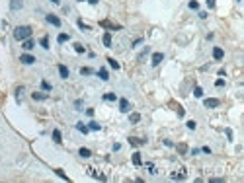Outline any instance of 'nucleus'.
Instances as JSON below:
<instances>
[{
	"instance_id": "f257e3e1",
	"label": "nucleus",
	"mask_w": 244,
	"mask_h": 183,
	"mask_svg": "<svg viewBox=\"0 0 244 183\" xmlns=\"http://www.w3.org/2000/svg\"><path fill=\"white\" fill-rule=\"evenodd\" d=\"M14 37L18 41H25V39L31 37V27L29 25H20V27L14 29Z\"/></svg>"
},
{
	"instance_id": "f03ea898",
	"label": "nucleus",
	"mask_w": 244,
	"mask_h": 183,
	"mask_svg": "<svg viewBox=\"0 0 244 183\" xmlns=\"http://www.w3.org/2000/svg\"><path fill=\"white\" fill-rule=\"evenodd\" d=\"M203 105H205L207 109H211V107H219V99H215V98L205 99V101H203Z\"/></svg>"
},
{
	"instance_id": "7ed1b4c3",
	"label": "nucleus",
	"mask_w": 244,
	"mask_h": 183,
	"mask_svg": "<svg viewBox=\"0 0 244 183\" xmlns=\"http://www.w3.org/2000/svg\"><path fill=\"white\" fill-rule=\"evenodd\" d=\"M162 61H164V55H162V53H154V55H152V66H158Z\"/></svg>"
},
{
	"instance_id": "20e7f679",
	"label": "nucleus",
	"mask_w": 244,
	"mask_h": 183,
	"mask_svg": "<svg viewBox=\"0 0 244 183\" xmlns=\"http://www.w3.org/2000/svg\"><path fill=\"white\" fill-rule=\"evenodd\" d=\"M100 25H102V27H106V29H119V27H121V25H115V24H111V22H108V20H102V22H100Z\"/></svg>"
},
{
	"instance_id": "39448f33",
	"label": "nucleus",
	"mask_w": 244,
	"mask_h": 183,
	"mask_svg": "<svg viewBox=\"0 0 244 183\" xmlns=\"http://www.w3.org/2000/svg\"><path fill=\"white\" fill-rule=\"evenodd\" d=\"M20 62H24V64H33L35 59H33L31 55H22V56H20Z\"/></svg>"
},
{
	"instance_id": "423d86ee",
	"label": "nucleus",
	"mask_w": 244,
	"mask_h": 183,
	"mask_svg": "<svg viewBox=\"0 0 244 183\" xmlns=\"http://www.w3.org/2000/svg\"><path fill=\"white\" fill-rule=\"evenodd\" d=\"M47 22H49L51 25H55V27H59V25H61V20L57 18V16H53V14H49V16H47Z\"/></svg>"
},
{
	"instance_id": "0eeeda50",
	"label": "nucleus",
	"mask_w": 244,
	"mask_h": 183,
	"mask_svg": "<svg viewBox=\"0 0 244 183\" xmlns=\"http://www.w3.org/2000/svg\"><path fill=\"white\" fill-rule=\"evenodd\" d=\"M119 107H121V111H123V113H127L131 105H129V101H127L125 98H121V99H119Z\"/></svg>"
},
{
	"instance_id": "6e6552de",
	"label": "nucleus",
	"mask_w": 244,
	"mask_h": 183,
	"mask_svg": "<svg viewBox=\"0 0 244 183\" xmlns=\"http://www.w3.org/2000/svg\"><path fill=\"white\" fill-rule=\"evenodd\" d=\"M59 74H61V78H68V68L65 64H59Z\"/></svg>"
},
{
	"instance_id": "1a4fd4ad",
	"label": "nucleus",
	"mask_w": 244,
	"mask_h": 183,
	"mask_svg": "<svg viewBox=\"0 0 244 183\" xmlns=\"http://www.w3.org/2000/svg\"><path fill=\"white\" fill-rule=\"evenodd\" d=\"M172 179H186V169H180V171H174Z\"/></svg>"
},
{
	"instance_id": "9d476101",
	"label": "nucleus",
	"mask_w": 244,
	"mask_h": 183,
	"mask_svg": "<svg viewBox=\"0 0 244 183\" xmlns=\"http://www.w3.org/2000/svg\"><path fill=\"white\" fill-rule=\"evenodd\" d=\"M22 6H24L22 0H12V2H10V8H12V10H20Z\"/></svg>"
},
{
	"instance_id": "9b49d317",
	"label": "nucleus",
	"mask_w": 244,
	"mask_h": 183,
	"mask_svg": "<svg viewBox=\"0 0 244 183\" xmlns=\"http://www.w3.org/2000/svg\"><path fill=\"white\" fill-rule=\"evenodd\" d=\"M223 55H225V53H223V49H219V47L213 49V56H215L217 61H221V59H223Z\"/></svg>"
},
{
	"instance_id": "f8f14e48",
	"label": "nucleus",
	"mask_w": 244,
	"mask_h": 183,
	"mask_svg": "<svg viewBox=\"0 0 244 183\" xmlns=\"http://www.w3.org/2000/svg\"><path fill=\"white\" fill-rule=\"evenodd\" d=\"M102 41H103V45H106V47H109V45H111V35L106 31V33H103V37H102Z\"/></svg>"
},
{
	"instance_id": "ddd939ff",
	"label": "nucleus",
	"mask_w": 244,
	"mask_h": 183,
	"mask_svg": "<svg viewBox=\"0 0 244 183\" xmlns=\"http://www.w3.org/2000/svg\"><path fill=\"white\" fill-rule=\"evenodd\" d=\"M129 144H133V146H141V144H145V140H141V138H135V136H131V138H129Z\"/></svg>"
},
{
	"instance_id": "4468645a",
	"label": "nucleus",
	"mask_w": 244,
	"mask_h": 183,
	"mask_svg": "<svg viewBox=\"0 0 244 183\" xmlns=\"http://www.w3.org/2000/svg\"><path fill=\"white\" fill-rule=\"evenodd\" d=\"M98 76H100L102 80H109V74H108V70H106V68H100V70H98Z\"/></svg>"
},
{
	"instance_id": "2eb2a0df",
	"label": "nucleus",
	"mask_w": 244,
	"mask_h": 183,
	"mask_svg": "<svg viewBox=\"0 0 244 183\" xmlns=\"http://www.w3.org/2000/svg\"><path fill=\"white\" fill-rule=\"evenodd\" d=\"M53 140H55L57 142V144H61V131H57V129H55V131H53Z\"/></svg>"
},
{
	"instance_id": "dca6fc26",
	"label": "nucleus",
	"mask_w": 244,
	"mask_h": 183,
	"mask_svg": "<svg viewBox=\"0 0 244 183\" xmlns=\"http://www.w3.org/2000/svg\"><path fill=\"white\" fill-rule=\"evenodd\" d=\"M133 164H135V166H141V164H143L141 154H139V152H135V154H133Z\"/></svg>"
},
{
	"instance_id": "f3484780",
	"label": "nucleus",
	"mask_w": 244,
	"mask_h": 183,
	"mask_svg": "<svg viewBox=\"0 0 244 183\" xmlns=\"http://www.w3.org/2000/svg\"><path fill=\"white\" fill-rule=\"evenodd\" d=\"M129 121L131 123H139L141 121V115H139V113H131V115H129Z\"/></svg>"
},
{
	"instance_id": "a211bd4d",
	"label": "nucleus",
	"mask_w": 244,
	"mask_h": 183,
	"mask_svg": "<svg viewBox=\"0 0 244 183\" xmlns=\"http://www.w3.org/2000/svg\"><path fill=\"white\" fill-rule=\"evenodd\" d=\"M76 129H78V131H80V132H84V135H86V132H88V131H90V129H88V127H86L84 123H76Z\"/></svg>"
},
{
	"instance_id": "6ab92c4d",
	"label": "nucleus",
	"mask_w": 244,
	"mask_h": 183,
	"mask_svg": "<svg viewBox=\"0 0 244 183\" xmlns=\"http://www.w3.org/2000/svg\"><path fill=\"white\" fill-rule=\"evenodd\" d=\"M78 154L82 156V158H90V154H92V152H90L88 148H80V150H78Z\"/></svg>"
},
{
	"instance_id": "aec40b11",
	"label": "nucleus",
	"mask_w": 244,
	"mask_h": 183,
	"mask_svg": "<svg viewBox=\"0 0 244 183\" xmlns=\"http://www.w3.org/2000/svg\"><path fill=\"white\" fill-rule=\"evenodd\" d=\"M24 49H25V51H31V49H33V41H31V39H25V41H24Z\"/></svg>"
},
{
	"instance_id": "412c9836",
	"label": "nucleus",
	"mask_w": 244,
	"mask_h": 183,
	"mask_svg": "<svg viewBox=\"0 0 244 183\" xmlns=\"http://www.w3.org/2000/svg\"><path fill=\"white\" fill-rule=\"evenodd\" d=\"M88 125H90V127H88L90 131H100V129H102V127H100V125H98V123H96V121H90Z\"/></svg>"
},
{
	"instance_id": "4be33fe9",
	"label": "nucleus",
	"mask_w": 244,
	"mask_h": 183,
	"mask_svg": "<svg viewBox=\"0 0 244 183\" xmlns=\"http://www.w3.org/2000/svg\"><path fill=\"white\" fill-rule=\"evenodd\" d=\"M103 99H106V101H115L117 95H115V94H103Z\"/></svg>"
},
{
	"instance_id": "5701e85b",
	"label": "nucleus",
	"mask_w": 244,
	"mask_h": 183,
	"mask_svg": "<svg viewBox=\"0 0 244 183\" xmlns=\"http://www.w3.org/2000/svg\"><path fill=\"white\" fill-rule=\"evenodd\" d=\"M31 95H33V99H47V94H41V92H35Z\"/></svg>"
},
{
	"instance_id": "b1692460",
	"label": "nucleus",
	"mask_w": 244,
	"mask_h": 183,
	"mask_svg": "<svg viewBox=\"0 0 244 183\" xmlns=\"http://www.w3.org/2000/svg\"><path fill=\"white\" fill-rule=\"evenodd\" d=\"M108 62H109V66H111V68H115V70L119 68V62L115 61V59H108Z\"/></svg>"
},
{
	"instance_id": "393cba45",
	"label": "nucleus",
	"mask_w": 244,
	"mask_h": 183,
	"mask_svg": "<svg viewBox=\"0 0 244 183\" xmlns=\"http://www.w3.org/2000/svg\"><path fill=\"white\" fill-rule=\"evenodd\" d=\"M80 74H82V76L92 74V68H86V66H82V68H80Z\"/></svg>"
},
{
	"instance_id": "a878e982",
	"label": "nucleus",
	"mask_w": 244,
	"mask_h": 183,
	"mask_svg": "<svg viewBox=\"0 0 244 183\" xmlns=\"http://www.w3.org/2000/svg\"><path fill=\"white\" fill-rule=\"evenodd\" d=\"M193 95H195V98H201V95H203V90L199 88V86H197V88L193 90Z\"/></svg>"
},
{
	"instance_id": "bb28decb",
	"label": "nucleus",
	"mask_w": 244,
	"mask_h": 183,
	"mask_svg": "<svg viewBox=\"0 0 244 183\" xmlns=\"http://www.w3.org/2000/svg\"><path fill=\"white\" fill-rule=\"evenodd\" d=\"M68 41V35H66V33H61V35H59V43H66Z\"/></svg>"
},
{
	"instance_id": "cd10ccee",
	"label": "nucleus",
	"mask_w": 244,
	"mask_h": 183,
	"mask_svg": "<svg viewBox=\"0 0 244 183\" xmlns=\"http://www.w3.org/2000/svg\"><path fill=\"white\" fill-rule=\"evenodd\" d=\"M41 47H43V49H49V39H47V37L41 39Z\"/></svg>"
},
{
	"instance_id": "c85d7f7f",
	"label": "nucleus",
	"mask_w": 244,
	"mask_h": 183,
	"mask_svg": "<svg viewBox=\"0 0 244 183\" xmlns=\"http://www.w3.org/2000/svg\"><path fill=\"white\" fill-rule=\"evenodd\" d=\"M41 88L45 90V92H49V90H51V84H49V82H41Z\"/></svg>"
},
{
	"instance_id": "c756f323",
	"label": "nucleus",
	"mask_w": 244,
	"mask_h": 183,
	"mask_svg": "<svg viewBox=\"0 0 244 183\" xmlns=\"http://www.w3.org/2000/svg\"><path fill=\"white\" fill-rule=\"evenodd\" d=\"M178 152H182V154L184 152H188V146L186 144H178Z\"/></svg>"
},
{
	"instance_id": "7c9ffc66",
	"label": "nucleus",
	"mask_w": 244,
	"mask_h": 183,
	"mask_svg": "<svg viewBox=\"0 0 244 183\" xmlns=\"http://www.w3.org/2000/svg\"><path fill=\"white\" fill-rule=\"evenodd\" d=\"M189 8H192V10H197V8H199V4H197L195 0H192V2H189Z\"/></svg>"
},
{
	"instance_id": "2f4dec72",
	"label": "nucleus",
	"mask_w": 244,
	"mask_h": 183,
	"mask_svg": "<svg viewBox=\"0 0 244 183\" xmlns=\"http://www.w3.org/2000/svg\"><path fill=\"white\" fill-rule=\"evenodd\" d=\"M186 125H188V129H192V131H193V129L197 127V125H195V121H188V123H186Z\"/></svg>"
},
{
	"instance_id": "473e14b6",
	"label": "nucleus",
	"mask_w": 244,
	"mask_h": 183,
	"mask_svg": "<svg viewBox=\"0 0 244 183\" xmlns=\"http://www.w3.org/2000/svg\"><path fill=\"white\" fill-rule=\"evenodd\" d=\"M209 181H211V183H223V181H225V179H221V177H211V179H209Z\"/></svg>"
},
{
	"instance_id": "72a5a7b5",
	"label": "nucleus",
	"mask_w": 244,
	"mask_h": 183,
	"mask_svg": "<svg viewBox=\"0 0 244 183\" xmlns=\"http://www.w3.org/2000/svg\"><path fill=\"white\" fill-rule=\"evenodd\" d=\"M57 175H59V177H63V179H68V177L65 175V171H63V169H57Z\"/></svg>"
},
{
	"instance_id": "f704fd0d",
	"label": "nucleus",
	"mask_w": 244,
	"mask_h": 183,
	"mask_svg": "<svg viewBox=\"0 0 244 183\" xmlns=\"http://www.w3.org/2000/svg\"><path fill=\"white\" fill-rule=\"evenodd\" d=\"M16 94H18V101H20V99H22V94H24V88H18L16 90Z\"/></svg>"
},
{
	"instance_id": "c9c22d12",
	"label": "nucleus",
	"mask_w": 244,
	"mask_h": 183,
	"mask_svg": "<svg viewBox=\"0 0 244 183\" xmlns=\"http://www.w3.org/2000/svg\"><path fill=\"white\" fill-rule=\"evenodd\" d=\"M78 27H80V29H90V25H86L84 22H78Z\"/></svg>"
},
{
	"instance_id": "e433bc0d",
	"label": "nucleus",
	"mask_w": 244,
	"mask_h": 183,
	"mask_svg": "<svg viewBox=\"0 0 244 183\" xmlns=\"http://www.w3.org/2000/svg\"><path fill=\"white\" fill-rule=\"evenodd\" d=\"M146 168H149L150 174H156V169H154V166H152V164H146Z\"/></svg>"
},
{
	"instance_id": "4c0bfd02",
	"label": "nucleus",
	"mask_w": 244,
	"mask_h": 183,
	"mask_svg": "<svg viewBox=\"0 0 244 183\" xmlns=\"http://www.w3.org/2000/svg\"><path fill=\"white\" fill-rule=\"evenodd\" d=\"M74 49H76V53H84V47H82V45H74Z\"/></svg>"
},
{
	"instance_id": "58836bf2",
	"label": "nucleus",
	"mask_w": 244,
	"mask_h": 183,
	"mask_svg": "<svg viewBox=\"0 0 244 183\" xmlns=\"http://www.w3.org/2000/svg\"><path fill=\"white\" fill-rule=\"evenodd\" d=\"M207 6H209V8H213V6H215V0H207Z\"/></svg>"
},
{
	"instance_id": "ea45409f",
	"label": "nucleus",
	"mask_w": 244,
	"mask_h": 183,
	"mask_svg": "<svg viewBox=\"0 0 244 183\" xmlns=\"http://www.w3.org/2000/svg\"><path fill=\"white\" fill-rule=\"evenodd\" d=\"M90 4H98V0H88Z\"/></svg>"
},
{
	"instance_id": "a19ab883",
	"label": "nucleus",
	"mask_w": 244,
	"mask_h": 183,
	"mask_svg": "<svg viewBox=\"0 0 244 183\" xmlns=\"http://www.w3.org/2000/svg\"><path fill=\"white\" fill-rule=\"evenodd\" d=\"M51 2H53V4H59V0H51Z\"/></svg>"
},
{
	"instance_id": "79ce46f5",
	"label": "nucleus",
	"mask_w": 244,
	"mask_h": 183,
	"mask_svg": "<svg viewBox=\"0 0 244 183\" xmlns=\"http://www.w3.org/2000/svg\"><path fill=\"white\" fill-rule=\"evenodd\" d=\"M238 2H240V0H238Z\"/></svg>"
}]
</instances>
